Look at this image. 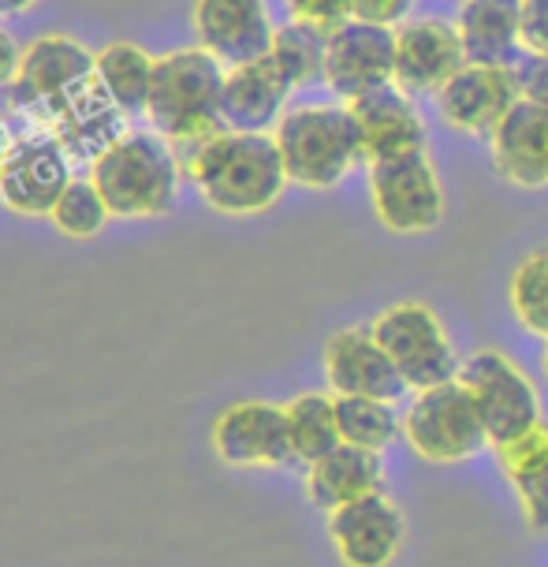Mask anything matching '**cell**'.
Returning a JSON list of instances; mask_svg holds the SVG:
<instances>
[{
  "mask_svg": "<svg viewBox=\"0 0 548 567\" xmlns=\"http://www.w3.org/2000/svg\"><path fill=\"white\" fill-rule=\"evenodd\" d=\"M403 437L418 460L433 467H455V463L474 460L489 444V430H485L474 392L455 378L414 396L403 414Z\"/></svg>",
  "mask_w": 548,
  "mask_h": 567,
  "instance_id": "cell-6",
  "label": "cell"
},
{
  "mask_svg": "<svg viewBox=\"0 0 548 567\" xmlns=\"http://www.w3.org/2000/svg\"><path fill=\"white\" fill-rule=\"evenodd\" d=\"M34 4H38V0H0V16H23Z\"/></svg>",
  "mask_w": 548,
  "mask_h": 567,
  "instance_id": "cell-37",
  "label": "cell"
},
{
  "mask_svg": "<svg viewBox=\"0 0 548 567\" xmlns=\"http://www.w3.org/2000/svg\"><path fill=\"white\" fill-rule=\"evenodd\" d=\"M403 534L407 523L400 504L381 489L329 512V538L343 567H389L403 549Z\"/></svg>",
  "mask_w": 548,
  "mask_h": 567,
  "instance_id": "cell-13",
  "label": "cell"
},
{
  "mask_svg": "<svg viewBox=\"0 0 548 567\" xmlns=\"http://www.w3.org/2000/svg\"><path fill=\"white\" fill-rule=\"evenodd\" d=\"M195 34L198 45L220 64L239 68L269 56L277 27L266 0H195Z\"/></svg>",
  "mask_w": 548,
  "mask_h": 567,
  "instance_id": "cell-15",
  "label": "cell"
},
{
  "mask_svg": "<svg viewBox=\"0 0 548 567\" xmlns=\"http://www.w3.org/2000/svg\"><path fill=\"white\" fill-rule=\"evenodd\" d=\"M493 168L511 187L545 190L548 187V105L519 97L500 127L489 135Z\"/></svg>",
  "mask_w": 548,
  "mask_h": 567,
  "instance_id": "cell-19",
  "label": "cell"
},
{
  "mask_svg": "<svg viewBox=\"0 0 548 567\" xmlns=\"http://www.w3.org/2000/svg\"><path fill=\"white\" fill-rule=\"evenodd\" d=\"M291 79L272 56L228 68L225 75V124L231 131H269L280 124L291 97Z\"/></svg>",
  "mask_w": 548,
  "mask_h": 567,
  "instance_id": "cell-20",
  "label": "cell"
},
{
  "mask_svg": "<svg viewBox=\"0 0 548 567\" xmlns=\"http://www.w3.org/2000/svg\"><path fill=\"white\" fill-rule=\"evenodd\" d=\"M225 75L228 68L206 49H176L154 68L146 116L157 135L176 150L179 168L201 142L228 131L225 124Z\"/></svg>",
  "mask_w": 548,
  "mask_h": 567,
  "instance_id": "cell-2",
  "label": "cell"
},
{
  "mask_svg": "<svg viewBox=\"0 0 548 567\" xmlns=\"http://www.w3.org/2000/svg\"><path fill=\"white\" fill-rule=\"evenodd\" d=\"M337 422L343 441L373 452L389 449L395 433H403V422H395L392 403L373 396H337Z\"/></svg>",
  "mask_w": 548,
  "mask_h": 567,
  "instance_id": "cell-26",
  "label": "cell"
},
{
  "mask_svg": "<svg viewBox=\"0 0 548 567\" xmlns=\"http://www.w3.org/2000/svg\"><path fill=\"white\" fill-rule=\"evenodd\" d=\"M157 60L146 56L138 45L113 42L97 53V83L124 113H146L149 90H154Z\"/></svg>",
  "mask_w": 548,
  "mask_h": 567,
  "instance_id": "cell-23",
  "label": "cell"
},
{
  "mask_svg": "<svg viewBox=\"0 0 548 567\" xmlns=\"http://www.w3.org/2000/svg\"><path fill=\"white\" fill-rule=\"evenodd\" d=\"M395 83V27L348 19L329 30L324 86L340 101H354L378 86Z\"/></svg>",
  "mask_w": 548,
  "mask_h": 567,
  "instance_id": "cell-11",
  "label": "cell"
},
{
  "mask_svg": "<svg viewBox=\"0 0 548 567\" xmlns=\"http://www.w3.org/2000/svg\"><path fill=\"white\" fill-rule=\"evenodd\" d=\"M283 411H288L291 452H296L299 463H318L321 455H329L337 444H343L337 422V396L302 392Z\"/></svg>",
  "mask_w": 548,
  "mask_h": 567,
  "instance_id": "cell-24",
  "label": "cell"
},
{
  "mask_svg": "<svg viewBox=\"0 0 548 567\" xmlns=\"http://www.w3.org/2000/svg\"><path fill=\"white\" fill-rule=\"evenodd\" d=\"M291 19L299 23H313L321 30H337L351 19V0H283Z\"/></svg>",
  "mask_w": 548,
  "mask_h": 567,
  "instance_id": "cell-30",
  "label": "cell"
},
{
  "mask_svg": "<svg viewBox=\"0 0 548 567\" xmlns=\"http://www.w3.org/2000/svg\"><path fill=\"white\" fill-rule=\"evenodd\" d=\"M507 299H511L515 321L534 337L548 340V247H537L534 255L519 261V269L511 272Z\"/></svg>",
  "mask_w": 548,
  "mask_h": 567,
  "instance_id": "cell-27",
  "label": "cell"
},
{
  "mask_svg": "<svg viewBox=\"0 0 548 567\" xmlns=\"http://www.w3.org/2000/svg\"><path fill=\"white\" fill-rule=\"evenodd\" d=\"M515 83L526 101L548 105V53H523L515 64Z\"/></svg>",
  "mask_w": 548,
  "mask_h": 567,
  "instance_id": "cell-32",
  "label": "cell"
},
{
  "mask_svg": "<svg viewBox=\"0 0 548 567\" xmlns=\"http://www.w3.org/2000/svg\"><path fill=\"white\" fill-rule=\"evenodd\" d=\"M213 452L228 467H288L296 460L288 411L266 400H242L213 422Z\"/></svg>",
  "mask_w": 548,
  "mask_h": 567,
  "instance_id": "cell-12",
  "label": "cell"
},
{
  "mask_svg": "<svg viewBox=\"0 0 548 567\" xmlns=\"http://www.w3.org/2000/svg\"><path fill=\"white\" fill-rule=\"evenodd\" d=\"M493 452H496V463H500L504 478L511 485H519L523 478H530V474L548 467V422L541 419L526 433H519V437L493 444Z\"/></svg>",
  "mask_w": 548,
  "mask_h": 567,
  "instance_id": "cell-29",
  "label": "cell"
},
{
  "mask_svg": "<svg viewBox=\"0 0 548 567\" xmlns=\"http://www.w3.org/2000/svg\"><path fill=\"white\" fill-rule=\"evenodd\" d=\"M455 30H459L466 64L515 68L526 53L523 0H463Z\"/></svg>",
  "mask_w": 548,
  "mask_h": 567,
  "instance_id": "cell-21",
  "label": "cell"
},
{
  "mask_svg": "<svg viewBox=\"0 0 548 567\" xmlns=\"http://www.w3.org/2000/svg\"><path fill=\"white\" fill-rule=\"evenodd\" d=\"M370 332L389 351L395 370L403 373V381L414 392L459 378L463 362L455 354V343L444 321L436 318V310L425 302H395V307L381 310Z\"/></svg>",
  "mask_w": 548,
  "mask_h": 567,
  "instance_id": "cell-7",
  "label": "cell"
},
{
  "mask_svg": "<svg viewBox=\"0 0 548 567\" xmlns=\"http://www.w3.org/2000/svg\"><path fill=\"white\" fill-rule=\"evenodd\" d=\"M15 142H19V135L12 127H8V120L0 116V172H4V161H8V154L15 150Z\"/></svg>",
  "mask_w": 548,
  "mask_h": 567,
  "instance_id": "cell-36",
  "label": "cell"
},
{
  "mask_svg": "<svg viewBox=\"0 0 548 567\" xmlns=\"http://www.w3.org/2000/svg\"><path fill=\"white\" fill-rule=\"evenodd\" d=\"M370 198L378 220L395 236H422L444 220V187L425 150L370 165Z\"/></svg>",
  "mask_w": 548,
  "mask_h": 567,
  "instance_id": "cell-8",
  "label": "cell"
},
{
  "mask_svg": "<svg viewBox=\"0 0 548 567\" xmlns=\"http://www.w3.org/2000/svg\"><path fill=\"white\" fill-rule=\"evenodd\" d=\"M269 56L283 68V75L291 79V86H310L324 83V56H329V30L299 23L291 19L288 27H277L272 34Z\"/></svg>",
  "mask_w": 548,
  "mask_h": 567,
  "instance_id": "cell-25",
  "label": "cell"
},
{
  "mask_svg": "<svg viewBox=\"0 0 548 567\" xmlns=\"http://www.w3.org/2000/svg\"><path fill=\"white\" fill-rule=\"evenodd\" d=\"M348 109H351L354 124H359L365 165H381V161H392V157L418 154V150H425V142H430L422 113L411 105V94H403L395 83L378 86V90H370V94L348 101Z\"/></svg>",
  "mask_w": 548,
  "mask_h": 567,
  "instance_id": "cell-17",
  "label": "cell"
},
{
  "mask_svg": "<svg viewBox=\"0 0 548 567\" xmlns=\"http://www.w3.org/2000/svg\"><path fill=\"white\" fill-rule=\"evenodd\" d=\"M179 157L157 131H127L94 161V184L113 217H165L179 195Z\"/></svg>",
  "mask_w": 548,
  "mask_h": 567,
  "instance_id": "cell-4",
  "label": "cell"
},
{
  "mask_svg": "<svg viewBox=\"0 0 548 567\" xmlns=\"http://www.w3.org/2000/svg\"><path fill=\"white\" fill-rule=\"evenodd\" d=\"M463 64L459 30L444 19H407L395 30V86L403 94H436Z\"/></svg>",
  "mask_w": 548,
  "mask_h": 567,
  "instance_id": "cell-18",
  "label": "cell"
},
{
  "mask_svg": "<svg viewBox=\"0 0 548 567\" xmlns=\"http://www.w3.org/2000/svg\"><path fill=\"white\" fill-rule=\"evenodd\" d=\"M384 482L381 452L359 449V444H337L329 455L310 463L307 471V496L321 512H337L343 504L359 501L365 493H378Z\"/></svg>",
  "mask_w": 548,
  "mask_h": 567,
  "instance_id": "cell-22",
  "label": "cell"
},
{
  "mask_svg": "<svg viewBox=\"0 0 548 567\" xmlns=\"http://www.w3.org/2000/svg\"><path fill=\"white\" fill-rule=\"evenodd\" d=\"M94 86L97 53L68 34H42L23 49L12 79V105L34 120L38 131H53Z\"/></svg>",
  "mask_w": 548,
  "mask_h": 567,
  "instance_id": "cell-5",
  "label": "cell"
},
{
  "mask_svg": "<svg viewBox=\"0 0 548 567\" xmlns=\"http://www.w3.org/2000/svg\"><path fill=\"white\" fill-rule=\"evenodd\" d=\"M519 493V504H523V519L530 523L534 534H548V467L530 474L515 485Z\"/></svg>",
  "mask_w": 548,
  "mask_h": 567,
  "instance_id": "cell-31",
  "label": "cell"
},
{
  "mask_svg": "<svg viewBox=\"0 0 548 567\" xmlns=\"http://www.w3.org/2000/svg\"><path fill=\"white\" fill-rule=\"evenodd\" d=\"M541 362H545V373H548V340H545V354H541Z\"/></svg>",
  "mask_w": 548,
  "mask_h": 567,
  "instance_id": "cell-38",
  "label": "cell"
},
{
  "mask_svg": "<svg viewBox=\"0 0 548 567\" xmlns=\"http://www.w3.org/2000/svg\"><path fill=\"white\" fill-rule=\"evenodd\" d=\"M288 179L307 190H332L365 165L362 135L348 101L343 105H299L272 131Z\"/></svg>",
  "mask_w": 548,
  "mask_h": 567,
  "instance_id": "cell-3",
  "label": "cell"
},
{
  "mask_svg": "<svg viewBox=\"0 0 548 567\" xmlns=\"http://www.w3.org/2000/svg\"><path fill=\"white\" fill-rule=\"evenodd\" d=\"M324 378L332 384V396H373L395 403L411 389L370 329L332 332L324 343Z\"/></svg>",
  "mask_w": 548,
  "mask_h": 567,
  "instance_id": "cell-16",
  "label": "cell"
},
{
  "mask_svg": "<svg viewBox=\"0 0 548 567\" xmlns=\"http://www.w3.org/2000/svg\"><path fill=\"white\" fill-rule=\"evenodd\" d=\"M71 154L53 131L19 138L0 172V202L19 217H49L71 184Z\"/></svg>",
  "mask_w": 548,
  "mask_h": 567,
  "instance_id": "cell-10",
  "label": "cell"
},
{
  "mask_svg": "<svg viewBox=\"0 0 548 567\" xmlns=\"http://www.w3.org/2000/svg\"><path fill=\"white\" fill-rule=\"evenodd\" d=\"M19 60H23V49L15 45V38L8 30H0V86H12Z\"/></svg>",
  "mask_w": 548,
  "mask_h": 567,
  "instance_id": "cell-35",
  "label": "cell"
},
{
  "mask_svg": "<svg viewBox=\"0 0 548 567\" xmlns=\"http://www.w3.org/2000/svg\"><path fill=\"white\" fill-rule=\"evenodd\" d=\"M414 0H351V16L365 19V23H381V27H395L407 23Z\"/></svg>",
  "mask_w": 548,
  "mask_h": 567,
  "instance_id": "cell-33",
  "label": "cell"
},
{
  "mask_svg": "<svg viewBox=\"0 0 548 567\" xmlns=\"http://www.w3.org/2000/svg\"><path fill=\"white\" fill-rule=\"evenodd\" d=\"M108 217H113V209L105 206L94 179H71L53 213H49L56 231H64L71 239H94L108 225Z\"/></svg>",
  "mask_w": 548,
  "mask_h": 567,
  "instance_id": "cell-28",
  "label": "cell"
},
{
  "mask_svg": "<svg viewBox=\"0 0 548 567\" xmlns=\"http://www.w3.org/2000/svg\"><path fill=\"white\" fill-rule=\"evenodd\" d=\"M523 49L548 53V0H523Z\"/></svg>",
  "mask_w": 548,
  "mask_h": 567,
  "instance_id": "cell-34",
  "label": "cell"
},
{
  "mask_svg": "<svg viewBox=\"0 0 548 567\" xmlns=\"http://www.w3.org/2000/svg\"><path fill=\"white\" fill-rule=\"evenodd\" d=\"M201 198L228 217H254L280 202L291 184L280 146L269 131H220L183 161Z\"/></svg>",
  "mask_w": 548,
  "mask_h": 567,
  "instance_id": "cell-1",
  "label": "cell"
},
{
  "mask_svg": "<svg viewBox=\"0 0 548 567\" xmlns=\"http://www.w3.org/2000/svg\"><path fill=\"white\" fill-rule=\"evenodd\" d=\"M519 97L523 94L519 83H515V68L463 64L448 83L436 90V109H441L448 127L485 138L500 127V120L511 113Z\"/></svg>",
  "mask_w": 548,
  "mask_h": 567,
  "instance_id": "cell-14",
  "label": "cell"
},
{
  "mask_svg": "<svg viewBox=\"0 0 548 567\" xmlns=\"http://www.w3.org/2000/svg\"><path fill=\"white\" fill-rule=\"evenodd\" d=\"M459 381L474 392L478 411L489 430V444L519 437L530 425L541 422V400L530 378L504 351L482 348L459 367Z\"/></svg>",
  "mask_w": 548,
  "mask_h": 567,
  "instance_id": "cell-9",
  "label": "cell"
}]
</instances>
